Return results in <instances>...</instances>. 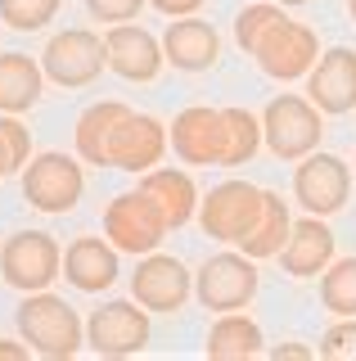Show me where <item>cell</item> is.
I'll use <instances>...</instances> for the list:
<instances>
[{
    "label": "cell",
    "instance_id": "6da1fadb",
    "mask_svg": "<svg viewBox=\"0 0 356 361\" xmlns=\"http://www.w3.org/2000/svg\"><path fill=\"white\" fill-rule=\"evenodd\" d=\"M14 325L32 343V353H41L50 361H63V357H72V353L86 348V321L77 316L72 302H63L59 293H50V289L23 293Z\"/></svg>",
    "mask_w": 356,
    "mask_h": 361
},
{
    "label": "cell",
    "instance_id": "7a4b0ae2",
    "mask_svg": "<svg viewBox=\"0 0 356 361\" xmlns=\"http://www.w3.org/2000/svg\"><path fill=\"white\" fill-rule=\"evenodd\" d=\"M262 212H266V190H258L253 180H221L198 203V226L208 240L239 248V240L262 221Z\"/></svg>",
    "mask_w": 356,
    "mask_h": 361
},
{
    "label": "cell",
    "instance_id": "3957f363",
    "mask_svg": "<svg viewBox=\"0 0 356 361\" xmlns=\"http://www.w3.org/2000/svg\"><path fill=\"white\" fill-rule=\"evenodd\" d=\"M262 135L275 158L298 163V158L316 154V145L325 140V118H320V109L307 95H280L262 113Z\"/></svg>",
    "mask_w": 356,
    "mask_h": 361
},
{
    "label": "cell",
    "instance_id": "277c9868",
    "mask_svg": "<svg viewBox=\"0 0 356 361\" xmlns=\"http://www.w3.org/2000/svg\"><path fill=\"white\" fill-rule=\"evenodd\" d=\"M0 276L9 289H50L63 276V248L54 244V235L46 231H14L0 244Z\"/></svg>",
    "mask_w": 356,
    "mask_h": 361
},
{
    "label": "cell",
    "instance_id": "5b68a950",
    "mask_svg": "<svg viewBox=\"0 0 356 361\" xmlns=\"http://www.w3.org/2000/svg\"><path fill=\"white\" fill-rule=\"evenodd\" d=\"M258 293V257L239 253H212L194 271V298L208 312H243Z\"/></svg>",
    "mask_w": 356,
    "mask_h": 361
},
{
    "label": "cell",
    "instance_id": "8992f818",
    "mask_svg": "<svg viewBox=\"0 0 356 361\" xmlns=\"http://www.w3.org/2000/svg\"><path fill=\"white\" fill-rule=\"evenodd\" d=\"M149 307L136 298H108L86 316V348L99 357H131L149 343Z\"/></svg>",
    "mask_w": 356,
    "mask_h": 361
},
{
    "label": "cell",
    "instance_id": "52a82bcc",
    "mask_svg": "<svg viewBox=\"0 0 356 361\" xmlns=\"http://www.w3.org/2000/svg\"><path fill=\"white\" fill-rule=\"evenodd\" d=\"M41 68H46V77L54 86L82 90L108 68V45H104V37H95V32H86V27H68V32H59V37L46 41Z\"/></svg>",
    "mask_w": 356,
    "mask_h": 361
},
{
    "label": "cell",
    "instance_id": "ba28073f",
    "mask_svg": "<svg viewBox=\"0 0 356 361\" xmlns=\"http://www.w3.org/2000/svg\"><path fill=\"white\" fill-rule=\"evenodd\" d=\"M82 190H86V176H82V163L68 154H37L32 163L23 167V199L32 203L37 212H72L82 203Z\"/></svg>",
    "mask_w": 356,
    "mask_h": 361
},
{
    "label": "cell",
    "instance_id": "9c48e42d",
    "mask_svg": "<svg viewBox=\"0 0 356 361\" xmlns=\"http://www.w3.org/2000/svg\"><path fill=\"white\" fill-rule=\"evenodd\" d=\"M253 59H258V68L266 77H275V82H293V77H307L311 63L320 59V37H316V27H307V23L280 18V23L266 27V37L258 41Z\"/></svg>",
    "mask_w": 356,
    "mask_h": 361
},
{
    "label": "cell",
    "instance_id": "30bf717a",
    "mask_svg": "<svg viewBox=\"0 0 356 361\" xmlns=\"http://www.w3.org/2000/svg\"><path fill=\"white\" fill-rule=\"evenodd\" d=\"M167 231H172V226H167L158 203L144 195V190H127V195H117L104 208V235L122 253H153Z\"/></svg>",
    "mask_w": 356,
    "mask_h": 361
},
{
    "label": "cell",
    "instance_id": "8fae6325",
    "mask_svg": "<svg viewBox=\"0 0 356 361\" xmlns=\"http://www.w3.org/2000/svg\"><path fill=\"white\" fill-rule=\"evenodd\" d=\"M293 195L303 203V212H316V217H333V212L348 208L352 195V172L338 154H307L298 158L293 172Z\"/></svg>",
    "mask_w": 356,
    "mask_h": 361
},
{
    "label": "cell",
    "instance_id": "7c38bea8",
    "mask_svg": "<svg viewBox=\"0 0 356 361\" xmlns=\"http://www.w3.org/2000/svg\"><path fill=\"white\" fill-rule=\"evenodd\" d=\"M194 293V276L181 257L172 253H144L131 271V298L144 302L149 312H181Z\"/></svg>",
    "mask_w": 356,
    "mask_h": 361
},
{
    "label": "cell",
    "instance_id": "4fadbf2b",
    "mask_svg": "<svg viewBox=\"0 0 356 361\" xmlns=\"http://www.w3.org/2000/svg\"><path fill=\"white\" fill-rule=\"evenodd\" d=\"M172 149L190 167H221V154H226V122H221V109H208V104L181 109L172 118Z\"/></svg>",
    "mask_w": 356,
    "mask_h": 361
},
{
    "label": "cell",
    "instance_id": "5bb4252c",
    "mask_svg": "<svg viewBox=\"0 0 356 361\" xmlns=\"http://www.w3.org/2000/svg\"><path fill=\"white\" fill-rule=\"evenodd\" d=\"M307 99L320 113H352L356 109V50L329 45L307 73Z\"/></svg>",
    "mask_w": 356,
    "mask_h": 361
},
{
    "label": "cell",
    "instance_id": "9a60e30c",
    "mask_svg": "<svg viewBox=\"0 0 356 361\" xmlns=\"http://www.w3.org/2000/svg\"><path fill=\"white\" fill-rule=\"evenodd\" d=\"M167 149V127L149 113H127V118L113 127V140H108V163L122 167L131 176H144L149 167H158V158Z\"/></svg>",
    "mask_w": 356,
    "mask_h": 361
},
{
    "label": "cell",
    "instance_id": "2e32d148",
    "mask_svg": "<svg viewBox=\"0 0 356 361\" xmlns=\"http://www.w3.org/2000/svg\"><path fill=\"white\" fill-rule=\"evenodd\" d=\"M104 45H108V68L122 77V82H153L163 68V41L153 32H144L140 23H113V32H104Z\"/></svg>",
    "mask_w": 356,
    "mask_h": 361
},
{
    "label": "cell",
    "instance_id": "e0dca14e",
    "mask_svg": "<svg viewBox=\"0 0 356 361\" xmlns=\"http://www.w3.org/2000/svg\"><path fill=\"white\" fill-rule=\"evenodd\" d=\"M122 248L108 240H99V235H82V240H72L63 248V280H68L72 289L82 293H104L117 285V271H122Z\"/></svg>",
    "mask_w": 356,
    "mask_h": 361
},
{
    "label": "cell",
    "instance_id": "ac0fdd59",
    "mask_svg": "<svg viewBox=\"0 0 356 361\" xmlns=\"http://www.w3.org/2000/svg\"><path fill=\"white\" fill-rule=\"evenodd\" d=\"M333 262V231L325 226V217L307 212V217H293V231L280 248V267L288 276L307 280V276H320Z\"/></svg>",
    "mask_w": 356,
    "mask_h": 361
},
{
    "label": "cell",
    "instance_id": "d6986e66",
    "mask_svg": "<svg viewBox=\"0 0 356 361\" xmlns=\"http://www.w3.org/2000/svg\"><path fill=\"white\" fill-rule=\"evenodd\" d=\"M163 54L172 68H181V73H208V68L217 63L221 54V37L212 23L203 18H172V27L163 32Z\"/></svg>",
    "mask_w": 356,
    "mask_h": 361
},
{
    "label": "cell",
    "instance_id": "ffe728a7",
    "mask_svg": "<svg viewBox=\"0 0 356 361\" xmlns=\"http://www.w3.org/2000/svg\"><path fill=\"white\" fill-rule=\"evenodd\" d=\"M136 190H144V195L158 203V212L167 217L172 231H181L190 217H198V190H194V180L185 172H176V167H149Z\"/></svg>",
    "mask_w": 356,
    "mask_h": 361
},
{
    "label": "cell",
    "instance_id": "44dd1931",
    "mask_svg": "<svg viewBox=\"0 0 356 361\" xmlns=\"http://www.w3.org/2000/svg\"><path fill=\"white\" fill-rule=\"evenodd\" d=\"M127 104L122 99H99V104L82 109L77 118V131H72V145H77V158L91 167H113L108 163V140H113V127L127 118Z\"/></svg>",
    "mask_w": 356,
    "mask_h": 361
},
{
    "label": "cell",
    "instance_id": "7402d4cb",
    "mask_svg": "<svg viewBox=\"0 0 356 361\" xmlns=\"http://www.w3.org/2000/svg\"><path fill=\"white\" fill-rule=\"evenodd\" d=\"M41 86H46V68L32 54H0V113H27L41 99Z\"/></svg>",
    "mask_w": 356,
    "mask_h": 361
},
{
    "label": "cell",
    "instance_id": "603a6c76",
    "mask_svg": "<svg viewBox=\"0 0 356 361\" xmlns=\"http://www.w3.org/2000/svg\"><path fill=\"white\" fill-rule=\"evenodd\" d=\"M266 353L262 325L243 312H221V321L208 330V357H258Z\"/></svg>",
    "mask_w": 356,
    "mask_h": 361
},
{
    "label": "cell",
    "instance_id": "cb8c5ba5",
    "mask_svg": "<svg viewBox=\"0 0 356 361\" xmlns=\"http://www.w3.org/2000/svg\"><path fill=\"white\" fill-rule=\"evenodd\" d=\"M288 231H293V212H288V203H284L280 195H271V190H266V212H262V221L239 240V248H243L248 257H280Z\"/></svg>",
    "mask_w": 356,
    "mask_h": 361
},
{
    "label": "cell",
    "instance_id": "d4e9b609",
    "mask_svg": "<svg viewBox=\"0 0 356 361\" xmlns=\"http://www.w3.org/2000/svg\"><path fill=\"white\" fill-rule=\"evenodd\" d=\"M221 122H226V154H221V167H243L258 158V149L266 145L262 122L253 118L248 109H221Z\"/></svg>",
    "mask_w": 356,
    "mask_h": 361
},
{
    "label": "cell",
    "instance_id": "484cf974",
    "mask_svg": "<svg viewBox=\"0 0 356 361\" xmlns=\"http://www.w3.org/2000/svg\"><path fill=\"white\" fill-rule=\"evenodd\" d=\"M320 302L333 316H356V257H338L320 271Z\"/></svg>",
    "mask_w": 356,
    "mask_h": 361
},
{
    "label": "cell",
    "instance_id": "4316f807",
    "mask_svg": "<svg viewBox=\"0 0 356 361\" xmlns=\"http://www.w3.org/2000/svg\"><path fill=\"white\" fill-rule=\"evenodd\" d=\"M284 18V5L280 0H258V5H243V14L235 18V41H239V50H258V41L266 37V27L271 23H280Z\"/></svg>",
    "mask_w": 356,
    "mask_h": 361
},
{
    "label": "cell",
    "instance_id": "83f0119b",
    "mask_svg": "<svg viewBox=\"0 0 356 361\" xmlns=\"http://www.w3.org/2000/svg\"><path fill=\"white\" fill-rule=\"evenodd\" d=\"M59 5L63 0H0V23H9L14 32H41L50 27Z\"/></svg>",
    "mask_w": 356,
    "mask_h": 361
},
{
    "label": "cell",
    "instance_id": "f1b7e54d",
    "mask_svg": "<svg viewBox=\"0 0 356 361\" xmlns=\"http://www.w3.org/2000/svg\"><path fill=\"white\" fill-rule=\"evenodd\" d=\"M320 357H329V361H343V357H356V316H343L338 325H329L325 338H320V348H316Z\"/></svg>",
    "mask_w": 356,
    "mask_h": 361
},
{
    "label": "cell",
    "instance_id": "f546056e",
    "mask_svg": "<svg viewBox=\"0 0 356 361\" xmlns=\"http://www.w3.org/2000/svg\"><path fill=\"white\" fill-rule=\"evenodd\" d=\"M144 5H149V0H86V9H91L99 23H108V27H113V23H131Z\"/></svg>",
    "mask_w": 356,
    "mask_h": 361
},
{
    "label": "cell",
    "instance_id": "4dcf8cb0",
    "mask_svg": "<svg viewBox=\"0 0 356 361\" xmlns=\"http://www.w3.org/2000/svg\"><path fill=\"white\" fill-rule=\"evenodd\" d=\"M149 5L158 9V14H167V18H190L203 0H149Z\"/></svg>",
    "mask_w": 356,
    "mask_h": 361
},
{
    "label": "cell",
    "instance_id": "1f68e13d",
    "mask_svg": "<svg viewBox=\"0 0 356 361\" xmlns=\"http://www.w3.org/2000/svg\"><path fill=\"white\" fill-rule=\"evenodd\" d=\"M27 353H32V343H27L23 334H18V338H0V357H14V361H23Z\"/></svg>",
    "mask_w": 356,
    "mask_h": 361
},
{
    "label": "cell",
    "instance_id": "d6a6232c",
    "mask_svg": "<svg viewBox=\"0 0 356 361\" xmlns=\"http://www.w3.org/2000/svg\"><path fill=\"white\" fill-rule=\"evenodd\" d=\"M14 172H18V158H14V149H9V140L0 135V180L14 176Z\"/></svg>",
    "mask_w": 356,
    "mask_h": 361
},
{
    "label": "cell",
    "instance_id": "836d02e7",
    "mask_svg": "<svg viewBox=\"0 0 356 361\" xmlns=\"http://www.w3.org/2000/svg\"><path fill=\"white\" fill-rule=\"evenodd\" d=\"M271 357L280 361V357H316V353H311L307 343H275V348H271Z\"/></svg>",
    "mask_w": 356,
    "mask_h": 361
},
{
    "label": "cell",
    "instance_id": "e575fe53",
    "mask_svg": "<svg viewBox=\"0 0 356 361\" xmlns=\"http://www.w3.org/2000/svg\"><path fill=\"white\" fill-rule=\"evenodd\" d=\"M348 14H352V23H356V0H348Z\"/></svg>",
    "mask_w": 356,
    "mask_h": 361
},
{
    "label": "cell",
    "instance_id": "d590c367",
    "mask_svg": "<svg viewBox=\"0 0 356 361\" xmlns=\"http://www.w3.org/2000/svg\"><path fill=\"white\" fill-rule=\"evenodd\" d=\"M280 5H311V0H280Z\"/></svg>",
    "mask_w": 356,
    "mask_h": 361
}]
</instances>
